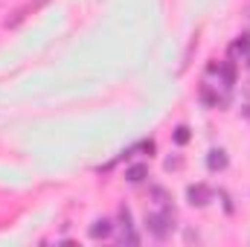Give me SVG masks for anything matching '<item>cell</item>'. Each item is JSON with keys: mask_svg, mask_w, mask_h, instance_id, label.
I'll return each mask as SVG.
<instances>
[{"mask_svg": "<svg viewBox=\"0 0 250 247\" xmlns=\"http://www.w3.org/2000/svg\"><path fill=\"white\" fill-rule=\"evenodd\" d=\"M207 166H209L212 172H221V169L227 166V157H224V151H209V157H207Z\"/></svg>", "mask_w": 250, "mask_h": 247, "instance_id": "5", "label": "cell"}, {"mask_svg": "<svg viewBox=\"0 0 250 247\" xmlns=\"http://www.w3.org/2000/svg\"><path fill=\"white\" fill-rule=\"evenodd\" d=\"M187 140H189V128H184V125H181V128L175 131V143H181V145H184Z\"/></svg>", "mask_w": 250, "mask_h": 247, "instance_id": "7", "label": "cell"}, {"mask_svg": "<svg viewBox=\"0 0 250 247\" xmlns=\"http://www.w3.org/2000/svg\"><path fill=\"white\" fill-rule=\"evenodd\" d=\"M146 224H148V233L151 236H157V239H166V233L175 227V212H151L148 218H146Z\"/></svg>", "mask_w": 250, "mask_h": 247, "instance_id": "1", "label": "cell"}, {"mask_svg": "<svg viewBox=\"0 0 250 247\" xmlns=\"http://www.w3.org/2000/svg\"><path fill=\"white\" fill-rule=\"evenodd\" d=\"M166 169H181V160L175 157V160H166Z\"/></svg>", "mask_w": 250, "mask_h": 247, "instance_id": "8", "label": "cell"}, {"mask_svg": "<svg viewBox=\"0 0 250 247\" xmlns=\"http://www.w3.org/2000/svg\"><path fill=\"white\" fill-rule=\"evenodd\" d=\"M146 175H148V169H146V166H143V163H137V166H131V169H128V172H125V178H128V181H131V184H140V181H143V178H146Z\"/></svg>", "mask_w": 250, "mask_h": 247, "instance_id": "6", "label": "cell"}, {"mask_svg": "<svg viewBox=\"0 0 250 247\" xmlns=\"http://www.w3.org/2000/svg\"><path fill=\"white\" fill-rule=\"evenodd\" d=\"M44 3H47V0H29V3H23V6H18V9H15V12H12L6 21H3V26H6V29H15V26H21V23H23V21H26V18H29V15H32L38 6H44Z\"/></svg>", "mask_w": 250, "mask_h": 247, "instance_id": "2", "label": "cell"}, {"mask_svg": "<svg viewBox=\"0 0 250 247\" xmlns=\"http://www.w3.org/2000/svg\"><path fill=\"white\" fill-rule=\"evenodd\" d=\"M114 233V224L108 221V218H99V221H93V227H90V239H108Z\"/></svg>", "mask_w": 250, "mask_h": 247, "instance_id": "4", "label": "cell"}, {"mask_svg": "<svg viewBox=\"0 0 250 247\" xmlns=\"http://www.w3.org/2000/svg\"><path fill=\"white\" fill-rule=\"evenodd\" d=\"M187 198H189V204H195V206H207L209 198H212V192H209V186L195 184V186H189L187 189Z\"/></svg>", "mask_w": 250, "mask_h": 247, "instance_id": "3", "label": "cell"}]
</instances>
